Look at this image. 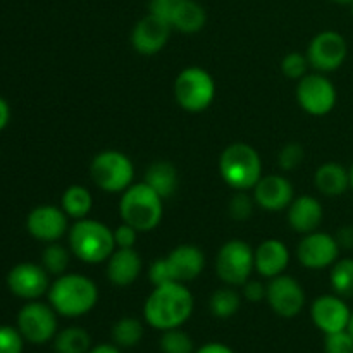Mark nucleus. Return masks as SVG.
I'll return each mask as SVG.
<instances>
[{"label":"nucleus","mask_w":353,"mask_h":353,"mask_svg":"<svg viewBox=\"0 0 353 353\" xmlns=\"http://www.w3.org/2000/svg\"><path fill=\"white\" fill-rule=\"evenodd\" d=\"M195 299L183 283L154 286L143 305V317L154 330L181 327L192 317Z\"/></svg>","instance_id":"obj_1"},{"label":"nucleus","mask_w":353,"mask_h":353,"mask_svg":"<svg viewBox=\"0 0 353 353\" xmlns=\"http://www.w3.org/2000/svg\"><path fill=\"white\" fill-rule=\"evenodd\" d=\"M47 296L57 316L76 319L95 309L99 302V288L86 276L65 272L50 283Z\"/></svg>","instance_id":"obj_2"},{"label":"nucleus","mask_w":353,"mask_h":353,"mask_svg":"<svg viewBox=\"0 0 353 353\" xmlns=\"http://www.w3.org/2000/svg\"><path fill=\"white\" fill-rule=\"evenodd\" d=\"M69 250L85 264H102L116 250L114 230L95 219H79L68 231Z\"/></svg>","instance_id":"obj_3"},{"label":"nucleus","mask_w":353,"mask_h":353,"mask_svg":"<svg viewBox=\"0 0 353 353\" xmlns=\"http://www.w3.org/2000/svg\"><path fill=\"white\" fill-rule=\"evenodd\" d=\"M119 214L123 223L133 226L138 233H148L161 224L164 199L145 181L133 183L121 195Z\"/></svg>","instance_id":"obj_4"},{"label":"nucleus","mask_w":353,"mask_h":353,"mask_svg":"<svg viewBox=\"0 0 353 353\" xmlns=\"http://www.w3.org/2000/svg\"><path fill=\"white\" fill-rule=\"evenodd\" d=\"M219 172L223 181L234 192H248L262 178V159L248 143H231L219 157Z\"/></svg>","instance_id":"obj_5"},{"label":"nucleus","mask_w":353,"mask_h":353,"mask_svg":"<svg viewBox=\"0 0 353 353\" xmlns=\"http://www.w3.org/2000/svg\"><path fill=\"white\" fill-rule=\"evenodd\" d=\"M205 268V255L196 245H179L169 255L150 265L148 279L154 286L168 283H188L199 278Z\"/></svg>","instance_id":"obj_6"},{"label":"nucleus","mask_w":353,"mask_h":353,"mask_svg":"<svg viewBox=\"0 0 353 353\" xmlns=\"http://www.w3.org/2000/svg\"><path fill=\"white\" fill-rule=\"evenodd\" d=\"M174 99L186 112H203L216 99V81L209 71L199 65H190L176 76Z\"/></svg>","instance_id":"obj_7"},{"label":"nucleus","mask_w":353,"mask_h":353,"mask_svg":"<svg viewBox=\"0 0 353 353\" xmlns=\"http://www.w3.org/2000/svg\"><path fill=\"white\" fill-rule=\"evenodd\" d=\"M90 176L97 188L107 193H123L133 185L134 165L126 154L119 150H103L93 157Z\"/></svg>","instance_id":"obj_8"},{"label":"nucleus","mask_w":353,"mask_h":353,"mask_svg":"<svg viewBox=\"0 0 353 353\" xmlns=\"http://www.w3.org/2000/svg\"><path fill=\"white\" fill-rule=\"evenodd\" d=\"M255 269V250L243 240H230L219 248L216 272L228 286H243Z\"/></svg>","instance_id":"obj_9"},{"label":"nucleus","mask_w":353,"mask_h":353,"mask_svg":"<svg viewBox=\"0 0 353 353\" xmlns=\"http://www.w3.org/2000/svg\"><path fill=\"white\" fill-rule=\"evenodd\" d=\"M16 327L31 345H45L57 334V312L40 300L26 302L17 312Z\"/></svg>","instance_id":"obj_10"},{"label":"nucleus","mask_w":353,"mask_h":353,"mask_svg":"<svg viewBox=\"0 0 353 353\" xmlns=\"http://www.w3.org/2000/svg\"><path fill=\"white\" fill-rule=\"evenodd\" d=\"M336 86L323 72H307L302 79H299L296 102L310 116H327L336 107Z\"/></svg>","instance_id":"obj_11"},{"label":"nucleus","mask_w":353,"mask_h":353,"mask_svg":"<svg viewBox=\"0 0 353 353\" xmlns=\"http://www.w3.org/2000/svg\"><path fill=\"white\" fill-rule=\"evenodd\" d=\"M307 61L317 72H333L343 65L348 55V43L338 31H321L310 40L307 48Z\"/></svg>","instance_id":"obj_12"},{"label":"nucleus","mask_w":353,"mask_h":353,"mask_svg":"<svg viewBox=\"0 0 353 353\" xmlns=\"http://www.w3.org/2000/svg\"><path fill=\"white\" fill-rule=\"evenodd\" d=\"M6 285L14 296L31 302L47 295L50 288V274L41 264L19 262L7 272Z\"/></svg>","instance_id":"obj_13"},{"label":"nucleus","mask_w":353,"mask_h":353,"mask_svg":"<svg viewBox=\"0 0 353 353\" xmlns=\"http://www.w3.org/2000/svg\"><path fill=\"white\" fill-rule=\"evenodd\" d=\"M265 302L279 317L292 319L302 312L305 305V292L295 278L279 274L265 285Z\"/></svg>","instance_id":"obj_14"},{"label":"nucleus","mask_w":353,"mask_h":353,"mask_svg":"<svg viewBox=\"0 0 353 353\" xmlns=\"http://www.w3.org/2000/svg\"><path fill=\"white\" fill-rule=\"evenodd\" d=\"M340 245L336 238L323 231H312L303 234L296 247V259L307 269L321 271L327 269L340 259Z\"/></svg>","instance_id":"obj_15"},{"label":"nucleus","mask_w":353,"mask_h":353,"mask_svg":"<svg viewBox=\"0 0 353 353\" xmlns=\"http://www.w3.org/2000/svg\"><path fill=\"white\" fill-rule=\"evenodd\" d=\"M26 231L34 240L54 243L68 234L69 217L62 207L43 203L30 210L26 217Z\"/></svg>","instance_id":"obj_16"},{"label":"nucleus","mask_w":353,"mask_h":353,"mask_svg":"<svg viewBox=\"0 0 353 353\" xmlns=\"http://www.w3.org/2000/svg\"><path fill=\"white\" fill-rule=\"evenodd\" d=\"M352 310L345 299L338 296L336 293L317 296L310 307V319L314 326L324 334L338 333L348 327Z\"/></svg>","instance_id":"obj_17"},{"label":"nucleus","mask_w":353,"mask_h":353,"mask_svg":"<svg viewBox=\"0 0 353 353\" xmlns=\"http://www.w3.org/2000/svg\"><path fill=\"white\" fill-rule=\"evenodd\" d=\"M172 26L168 21L148 12L134 24L131 45L140 55H155L168 45Z\"/></svg>","instance_id":"obj_18"},{"label":"nucleus","mask_w":353,"mask_h":353,"mask_svg":"<svg viewBox=\"0 0 353 353\" xmlns=\"http://www.w3.org/2000/svg\"><path fill=\"white\" fill-rule=\"evenodd\" d=\"M252 192H254L255 203L269 212H279V210L288 209L290 203L295 199L290 179L279 174L262 176L261 181L255 185Z\"/></svg>","instance_id":"obj_19"},{"label":"nucleus","mask_w":353,"mask_h":353,"mask_svg":"<svg viewBox=\"0 0 353 353\" xmlns=\"http://www.w3.org/2000/svg\"><path fill=\"white\" fill-rule=\"evenodd\" d=\"M143 269L140 254L134 248H116L107 261V279L119 288L131 286Z\"/></svg>","instance_id":"obj_20"},{"label":"nucleus","mask_w":353,"mask_h":353,"mask_svg":"<svg viewBox=\"0 0 353 353\" xmlns=\"http://www.w3.org/2000/svg\"><path fill=\"white\" fill-rule=\"evenodd\" d=\"M324 209L319 200L312 195H302L293 199L288 207V224L300 234L319 230L323 223Z\"/></svg>","instance_id":"obj_21"},{"label":"nucleus","mask_w":353,"mask_h":353,"mask_svg":"<svg viewBox=\"0 0 353 353\" xmlns=\"http://www.w3.org/2000/svg\"><path fill=\"white\" fill-rule=\"evenodd\" d=\"M290 264V250L281 240L269 238L264 240L255 250V271L262 278L272 279L279 274H285Z\"/></svg>","instance_id":"obj_22"},{"label":"nucleus","mask_w":353,"mask_h":353,"mask_svg":"<svg viewBox=\"0 0 353 353\" xmlns=\"http://www.w3.org/2000/svg\"><path fill=\"white\" fill-rule=\"evenodd\" d=\"M314 185L326 196H340L350 190V169L338 162H324L314 174Z\"/></svg>","instance_id":"obj_23"},{"label":"nucleus","mask_w":353,"mask_h":353,"mask_svg":"<svg viewBox=\"0 0 353 353\" xmlns=\"http://www.w3.org/2000/svg\"><path fill=\"white\" fill-rule=\"evenodd\" d=\"M143 181L165 200L174 195L176 190H178V169L168 161H157L147 169Z\"/></svg>","instance_id":"obj_24"},{"label":"nucleus","mask_w":353,"mask_h":353,"mask_svg":"<svg viewBox=\"0 0 353 353\" xmlns=\"http://www.w3.org/2000/svg\"><path fill=\"white\" fill-rule=\"evenodd\" d=\"M207 23V12L195 0H185L171 19L172 30L179 33L192 34L199 33Z\"/></svg>","instance_id":"obj_25"},{"label":"nucleus","mask_w":353,"mask_h":353,"mask_svg":"<svg viewBox=\"0 0 353 353\" xmlns=\"http://www.w3.org/2000/svg\"><path fill=\"white\" fill-rule=\"evenodd\" d=\"M61 207L68 214L69 219H85L93 209V196L86 186L71 185L62 193Z\"/></svg>","instance_id":"obj_26"},{"label":"nucleus","mask_w":353,"mask_h":353,"mask_svg":"<svg viewBox=\"0 0 353 353\" xmlns=\"http://www.w3.org/2000/svg\"><path fill=\"white\" fill-rule=\"evenodd\" d=\"M55 353H88L92 348V338L83 327L71 326L57 331L54 340Z\"/></svg>","instance_id":"obj_27"},{"label":"nucleus","mask_w":353,"mask_h":353,"mask_svg":"<svg viewBox=\"0 0 353 353\" xmlns=\"http://www.w3.org/2000/svg\"><path fill=\"white\" fill-rule=\"evenodd\" d=\"M143 338V324L137 317H123L112 327V340L121 350L134 348Z\"/></svg>","instance_id":"obj_28"},{"label":"nucleus","mask_w":353,"mask_h":353,"mask_svg":"<svg viewBox=\"0 0 353 353\" xmlns=\"http://www.w3.org/2000/svg\"><path fill=\"white\" fill-rule=\"evenodd\" d=\"M330 283L338 296L353 299V259H338L331 265Z\"/></svg>","instance_id":"obj_29"},{"label":"nucleus","mask_w":353,"mask_h":353,"mask_svg":"<svg viewBox=\"0 0 353 353\" xmlns=\"http://www.w3.org/2000/svg\"><path fill=\"white\" fill-rule=\"evenodd\" d=\"M210 312L217 319H230L240 310L241 295L233 288H219L210 296Z\"/></svg>","instance_id":"obj_30"},{"label":"nucleus","mask_w":353,"mask_h":353,"mask_svg":"<svg viewBox=\"0 0 353 353\" xmlns=\"http://www.w3.org/2000/svg\"><path fill=\"white\" fill-rule=\"evenodd\" d=\"M69 259H71V250L62 247L59 241L47 243V247L41 252V265L50 276H62L65 274L69 268Z\"/></svg>","instance_id":"obj_31"},{"label":"nucleus","mask_w":353,"mask_h":353,"mask_svg":"<svg viewBox=\"0 0 353 353\" xmlns=\"http://www.w3.org/2000/svg\"><path fill=\"white\" fill-rule=\"evenodd\" d=\"M159 347L162 353H195V345L190 334L183 331L181 327L162 331V336L159 340Z\"/></svg>","instance_id":"obj_32"},{"label":"nucleus","mask_w":353,"mask_h":353,"mask_svg":"<svg viewBox=\"0 0 353 353\" xmlns=\"http://www.w3.org/2000/svg\"><path fill=\"white\" fill-rule=\"evenodd\" d=\"M309 61H307V55L300 54V52H290L283 57L281 61V71L286 78L290 79H302L307 74V69H309Z\"/></svg>","instance_id":"obj_33"},{"label":"nucleus","mask_w":353,"mask_h":353,"mask_svg":"<svg viewBox=\"0 0 353 353\" xmlns=\"http://www.w3.org/2000/svg\"><path fill=\"white\" fill-rule=\"evenodd\" d=\"M255 200L254 195H248L247 192H236L233 199L230 200V216L234 221H247L254 214Z\"/></svg>","instance_id":"obj_34"},{"label":"nucleus","mask_w":353,"mask_h":353,"mask_svg":"<svg viewBox=\"0 0 353 353\" xmlns=\"http://www.w3.org/2000/svg\"><path fill=\"white\" fill-rule=\"evenodd\" d=\"M26 340L16 326H0V353H23Z\"/></svg>","instance_id":"obj_35"},{"label":"nucleus","mask_w":353,"mask_h":353,"mask_svg":"<svg viewBox=\"0 0 353 353\" xmlns=\"http://www.w3.org/2000/svg\"><path fill=\"white\" fill-rule=\"evenodd\" d=\"M324 353H353V336L348 330L324 334Z\"/></svg>","instance_id":"obj_36"},{"label":"nucleus","mask_w":353,"mask_h":353,"mask_svg":"<svg viewBox=\"0 0 353 353\" xmlns=\"http://www.w3.org/2000/svg\"><path fill=\"white\" fill-rule=\"evenodd\" d=\"M279 168L283 171H293L303 162V147L300 143H288L279 152Z\"/></svg>","instance_id":"obj_37"},{"label":"nucleus","mask_w":353,"mask_h":353,"mask_svg":"<svg viewBox=\"0 0 353 353\" xmlns=\"http://www.w3.org/2000/svg\"><path fill=\"white\" fill-rule=\"evenodd\" d=\"M183 2H185V0H150V3H148V9L150 10H148V12L161 17V19L168 21V23L171 24L172 16H174V12L178 10V7L181 6Z\"/></svg>","instance_id":"obj_38"},{"label":"nucleus","mask_w":353,"mask_h":353,"mask_svg":"<svg viewBox=\"0 0 353 353\" xmlns=\"http://www.w3.org/2000/svg\"><path fill=\"white\" fill-rule=\"evenodd\" d=\"M138 240V231L130 224L123 223L114 230V241L116 248H134Z\"/></svg>","instance_id":"obj_39"},{"label":"nucleus","mask_w":353,"mask_h":353,"mask_svg":"<svg viewBox=\"0 0 353 353\" xmlns=\"http://www.w3.org/2000/svg\"><path fill=\"white\" fill-rule=\"evenodd\" d=\"M241 295L252 303L261 302V300H265V285H262L261 281L248 279V281L241 286Z\"/></svg>","instance_id":"obj_40"},{"label":"nucleus","mask_w":353,"mask_h":353,"mask_svg":"<svg viewBox=\"0 0 353 353\" xmlns=\"http://www.w3.org/2000/svg\"><path fill=\"white\" fill-rule=\"evenodd\" d=\"M340 248L345 250H352L353 248V226H343L338 230V233L334 234Z\"/></svg>","instance_id":"obj_41"},{"label":"nucleus","mask_w":353,"mask_h":353,"mask_svg":"<svg viewBox=\"0 0 353 353\" xmlns=\"http://www.w3.org/2000/svg\"><path fill=\"white\" fill-rule=\"evenodd\" d=\"M195 353H234L233 348H230L224 343H217V341H212V343H205L195 350Z\"/></svg>","instance_id":"obj_42"},{"label":"nucleus","mask_w":353,"mask_h":353,"mask_svg":"<svg viewBox=\"0 0 353 353\" xmlns=\"http://www.w3.org/2000/svg\"><path fill=\"white\" fill-rule=\"evenodd\" d=\"M10 123V107L3 97H0V133L9 126Z\"/></svg>","instance_id":"obj_43"},{"label":"nucleus","mask_w":353,"mask_h":353,"mask_svg":"<svg viewBox=\"0 0 353 353\" xmlns=\"http://www.w3.org/2000/svg\"><path fill=\"white\" fill-rule=\"evenodd\" d=\"M88 353H123L121 352L119 347H116V345H109V343H100V345H95V347L90 348Z\"/></svg>","instance_id":"obj_44"},{"label":"nucleus","mask_w":353,"mask_h":353,"mask_svg":"<svg viewBox=\"0 0 353 353\" xmlns=\"http://www.w3.org/2000/svg\"><path fill=\"white\" fill-rule=\"evenodd\" d=\"M347 330H348V333H350V334H352V336H353V310H352V316H350V323H348V327H347Z\"/></svg>","instance_id":"obj_45"},{"label":"nucleus","mask_w":353,"mask_h":353,"mask_svg":"<svg viewBox=\"0 0 353 353\" xmlns=\"http://www.w3.org/2000/svg\"><path fill=\"white\" fill-rule=\"evenodd\" d=\"M333 2H336V3H348V6H352L353 0H333Z\"/></svg>","instance_id":"obj_46"},{"label":"nucleus","mask_w":353,"mask_h":353,"mask_svg":"<svg viewBox=\"0 0 353 353\" xmlns=\"http://www.w3.org/2000/svg\"><path fill=\"white\" fill-rule=\"evenodd\" d=\"M350 190L353 192V164H352V168H350Z\"/></svg>","instance_id":"obj_47"},{"label":"nucleus","mask_w":353,"mask_h":353,"mask_svg":"<svg viewBox=\"0 0 353 353\" xmlns=\"http://www.w3.org/2000/svg\"><path fill=\"white\" fill-rule=\"evenodd\" d=\"M352 14H353V3H352Z\"/></svg>","instance_id":"obj_48"}]
</instances>
